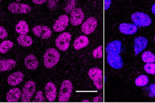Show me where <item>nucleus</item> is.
Instances as JSON below:
<instances>
[{"mask_svg":"<svg viewBox=\"0 0 155 103\" xmlns=\"http://www.w3.org/2000/svg\"><path fill=\"white\" fill-rule=\"evenodd\" d=\"M24 78V75L21 72H15L8 76L7 83L10 86H16L23 81Z\"/></svg>","mask_w":155,"mask_h":103,"instance_id":"obj_16","label":"nucleus"},{"mask_svg":"<svg viewBox=\"0 0 155 103\" xmlns=\"http://www.w3.org/2000/svg\"><path fill=\"white\" fill-rule=\"evenodd\" d=\"M16 1L17 2H19V1H21V0H16Z\"/></svg>","mask_w":155,"mask_h":103,"instance_id":"obj_39","label":"nucleus"},{"mask_svg":"<svg viewBox=\"0 0 155 103\" xmlns=\"http://www.w3.org/2000/svg\"><path fill=\"white\" fill-rule=\"evenodd\" d=\"M104 3H105V5H104L105 8H104V9L105 10H108L110 8V7L111 5V0H105Z\"/></svg>","mask_w":155,"mask_h":103,"instance_id":"obj_34","label":"nucleus"},{"mask_svg":"<svg viewBox=\"0 0 155 103\" xmlns=\"http://www.w3.org/2000/svg\"><path fill=\"white\" fill-rule=\"evenodd\" d=\"M97 25V20L93 17H90L82 23L81 26L82 32L87 35L90 34L95 30Z\"/></svg>","mask_w":155,"mask_h":103,"instance_id":"obj_11","label":"nucleus"},{"mask_svg":"<svg viewBox=\"0 0 155 103\" xmlns=\"http://www.w3.org/2000/svg\"><path fill=\"white\" fill-rule=\"evenodd\" d=\"M59 0H47V7L50 10L54 9L58 4Z\"/></svg>","mask_w":155,"mask_h":103,"instance_id":"obj_31","label":"nucleus"},{"mask_svg":"<svg viewBox=\"0 0 155 103\" xmlns=\"http://www.w3.org/2000/svg\"><path fill=\"white\" fill-rule=\"evenodd\" d=\"M17 42L22 46L28 47L33 44V39L29 36L26 34H21L17 37Z\"/></svg>","mask_w":155,"mask_h":103,"instance_id":"obj_22","label":"nucleus"},{"mask_svg":"<svg viewBox=\"0 0 155 103\" xmlns=\"http://www.w3.org/2000/svg\"><path fill=\"white\" fill-rule=\"evenodd\" d=\"M88 75L93 81V84L98 90L102 89V71L98 67H93L89 69Z\"/></svg>","mask_w":155,"mask_h":103,"instance_id":"obj_6","label":"nucleus"},{"mask_svg":"<svg viewBox=\"0 0 155 103\" xmlns=\"http://www.w3.org/2000/svg\"><path fill=\"white\" fill-rule=\"evenodd\" d=\"M45 94L47 100L50 102L55 101L57 96V89L53 82H48L45 86Z\"/></svg>","mask_w":155,"mask_h":103,"instance_id":"obj_13","label":"nucleus"},{"mask_svg":"<svg viewBox=\"0 0 155 103\" xmlns=\"http://www.w3.org/2000/svg\"><path fill=\"white\" fill-rule=\"evenodd\" d=\"M150 92L149 93V95L151 97H154L155 96V84H152L150 86Z\"/></svg>","mask_w":155,"mask_h":103,"instance_id":"obj_33","label":"nucleus"},{"mask_svg":"<svg viewBox=\"0 0 155 103\" xmlns=\"http://www.w3.org/2000/svg\"><path fill=\"white\" fill-rule=\"evenodd\" d=\"M71 39V34L68 32H64L59 34L56 39L55 45L59 50L65 51L69 48Z\"/></svg>","mask_w":155,"mask_h":103,"instance_id":"obj_5","label":"nucleus"},{"mask_svg":"<svg viewBox=\"0 0 155 103\" xmlns=\"http://www.w3.org/2000/svg\"><path fill=\"white\" fill-rule=\"evenodd\" d=\"M24 65L27 69L35 70L39 66V61L37 57L33 54H29L24 58Z\"/></svg>","mask_w":155,"mask_h":103,"instance_id":"obj_15","label":"nucleus"},{"mask_svg":"<svg viewBox=\"0 0 155 103\" xmlns=\"http://www.w3.org/2000/svg\"><path fill=\"white\" fill-rule=\"evenodd\" d=\"M76 6V0H65L64 10L67 13H70Z\"/></svg>","mask_w":155,"mask_h":103,"instance_id":"obj_27","label":"nucleus"},{"mask_svg":"<svg viewBox=\"0 0 155 103\" xmlns=\"http://www.w3.org/2000/svg\"><path fill=\"white\" fill-rule=\"evenodd\" d=\"M142 61L146 63H154L155 61V55L151 51H147L143 52L141 56Z\"/></svg>","mask_w":155,"mask_h":103,"instance_id":"obj_25","label":"nucleus"},{"mask_svg":"<svg viewBox=\"0 0 155 103\" xmlns=\"http://www.w3.org/2000/svg\"><path fill=\"white\" fill-rule=\"evenodd\" d=\"M7 36L8 33L6 29L2 26H0V39H5Z\"/></svg>","mask_w":155,"mask_h":103,"instance_id":"obj_32","label":"nucleus"},{"mask_svg":"<svg viewBox=\"0 0 155 103\" xmlns=\"http://www.w3.org/2000/svg\"><path fill=\"white\" fill-rule=\"evenodd\" d=\"M119 30L120 33L126 35H132L137 31V27L133 23H122L119 25Z\"/></svg>","mask_w":155,"mask_h":103,"instance_id":"obj_19","label":"nucleus"},{"mask_svg":"<svg viewBox=\"0 0 155 103\" xmlns=\"http://www.w3.org/2000/svg\"><path fill=\"white\" fill-rule=\"evenodd\" d=\"M1 0H0V2H1Z\"/></svg>","mask_w":155,"mask_h":103,"instance_id":"obj_41","label":"nucleus"},{"mask_svg":"<svg viewBox=\"0 0 155 103\" xmlns=\"http://www.w3.org/2000/svg\"><path fill=\"white\" fill-rule=\"evenodd\" d=\"M82 102H90L88 100H87V99H84V100H83L82 101Z\"/></svg>","mask_w":155,"mask_h":103,"instance_id":"obj_38","label":"nucleus"},{"mask_svg":"<svg viewBox=\"0 0 155 103\" xmlns=\"http://www.w3.org/2000/svg\"><path fill=\"white\" fill-rule=\"evenodd\" d=\"M16 62L13 59L3 58L0 60V72L9 71L16 66Z\"/></svg>","mask_w":155,"mask_h":103,"instance_id":"obj_20","label":"nucleus"},{"mask_svg":"<svg viewBox=\"0 0 155 103\" xmlns=\"http://www.w3.org/2000/svg\"><path fill=\"white\" fill-rule=\"evenodd\" d=\"M14 43L8 40H5L2 42L0 44V52L1 54H5L8 52L13 46Z\"/></svg>","mask_w":155,"mask_h":103,"instance_id":"obj_24","label":"nucleus"},{"mask_svg":"<svg viewBox=\"0 0 155 103\" xmlns=\"http://www.w3.org/2000/svg\"><path fill=\"white\" fill-rule=\"evenodd\" d=\"M47 0H33V2L37 5H42L47 2Z\"/></svg>","mask_w":155,"mask_h":103,"instance_id":"obj_35","label":"nucleus"},{"mask_svg":"<svg viewBox=\"0 0 155 103\" xmlns=\"http://www.w3.org/2000/svg\"><path fill=\"white\" fill-rule=\"evenodd\" d=\"M60 54L54 48L47 49L43 55L44 64L45 67L51 69L59 61Z\"/></svg>","mask_w":155,"mask_h":103,"instance_id":"obj_1","label":"nucleus"},{"mask_svg":"<svg viewBox=\"0 0 155 103\" xmlns=\"http://www.w3.org/2000/svg\"><path fill=\"white\" fill-rule=\"evenodd\" d=\"M154 42H155V37H154Z\"/></svg>","mask_w":155,"mask_h":103,"instance_id":"obj_40","label":"nucleus"},{"mask_svg":"<svg viewBox=\"0 0 155 103\" xmlns=\"http://www.w3.org/2000/svg\"><path fill=\"white\" fill-rule=\"evenodd\" d=\"M122 43L119 40H115L110 42L105 48L107 54H120L121 52Z\"/></svg>","mask_w":155,"mask_h":103,"instance_id":"obj_18","label":"nucleus"},{"mask_svg":"<svg viewBox=\"0 0 155 103\" xmlns=\"http://www.w3.org/2000/svg\"><path fill=\"white\" fill-rule=\"evenodd\" d=\"M32 31L36 36L42 39H47L50 38L52 34V31L46 25H35L32 28Z\"/></svg>","mask_w":155,"mask_h":103,"instance_id":"obj_8","label":"nucleus"},{"mask_svg":"<svg viewBox=\"0 0 155 103\" xmlns=\"http://www.w3.org/2000/svg\"><path fill=\"white\" fill-rule=\"evenodd\" d=\"M36 91V83L28 81L25 83L21 91V101L22 102H29L33 97Z\"/></svg>","mask_w":155,"mask_h":103,"instance_id":"obj_3","label":"nucleus"},{"mask_svg":"<svg viewBox=\"0 0 155 103\" xmlns=\"http://www.w3.org/2000/svg\"><path fill=\"white\" fill-rule=\"evenodd\" d=\"M143 69L147 73L151 75H155V63H146L143 66Z\"/></svg>","mask_w":155,"mask_h":103,"instance_id":"obj_28","label":"nucleus"},{"mask_svg":"<svg viewBox=\"0 0 155 103\" xmlns=\"http://www.w3.org/2000/svg\"><path fill=\"white\" fill-rule=\"evenodd\" d=\"M93 102H102V98L101 96H96L95 98H93Z\"/></svg>","mask_w":155,"mask_h":103,"instance_id":"obj_36","label":"nucleus"},{"mask_svg":"<svg viewBox=\"0 0 155 103\" xmlns=\"http://www.w3.org/2000/svg\"><path fill=\"white\" fill-rule=\"evenodd\" d=\"M15 30L19 34H27L29 31V27L25 20H19L15 25Z\"/></svg>","mask_w":155,"mask_h":103,"instance_id":"obj_23","label":"nucleus"},{"mask_svg":"<svg viewBox=\"0 0 155 103\" xmlns=\"http://www.w3.org/2000/svg\"><path fill=\"white\" fill-rule=\"evenodd\" d=\"M33 102H45V98L43 95V93L41 90L38 91L36 93L35 98L33 101Z\"/></svg>","mask_w":155,"mask_h":103,"instance_id":"obj_29","label":"nucleus"},{"mask_svg":"<svg viewBox=\"0 0 155 103\" xmlns=\"http://www.w3.org/2000/svg\"><path fill=\"white\" fill-rule=\"evenodd\" d=\"M131 19L134 24L139 27H148L152 22L150 16L143 12H135L133 13Z\"/></svg>","mask_w":155,"mask_h":103,"instance_id":"obj_4","label":"nucleus"},{"mask_svg":"<svg viewBox=\"0 0 155 103\" xmlns=\"http://www.w3.org/2000/svg\"><path fill=\"white\" fill-rule=\"evenodd\" d=\"M21 90L18 87L11 89L6 94V100L8 102H16L21 98Z\"/></svg>","mask_w":155,"mask_h":103,"instance_id":"obj_17","label":"nucleus"},{"mask_svg":"<svg viewBox=\"0 0 155 103\" xmlns=\"http://www.w3.org/2000/svg\"><path fill=\"white\" fill-rule=\"evenodd\" d=\"M88 44H89V40L88 37L85 36L81 35L74 40L73 46L76 50H80L86 47Z\"/></svg>","mask_w":155,"mask_h":103,"instance_id":"obj_21","label":"nucleus"},{"mask_svg":"<svg viewBox=\"0 0 155 103\" xmlns=\"http://www.w3.org/2000/svg\"><path fill=\"white\" fill-rule=\"evenodd\" d=\"M149 78L146 75H140L135 80V84L139 87H143L148 84Z\"/></svg>","mask_w":155,"mask_h":103,"instance_id":"obj_26","label":"nucleus"},{"mask_svg":"<svg viewBox=\"0 0 155 103\" xmlns=\"http://www.w3.org/2000/svg\"><path fill=\"white\" fill-rule=\"evenodd\" d=\"M93 56L95 58H101L102 57V46L101 45L94 49L93 51Z\"/></svg>","mask_w":155,"mask_h":103,"instance_id":"obj_30","label":"nucleus"},{"mask_svg":"<svg viewBox=\"0 0 155 103\" xmlns=\"http://www.w3.org/2000/svg\"><path fill=\"white\" fill-rule=\"evenodd\" d=\"M151 11L152 13L155 15V4H154L151 7Z\"/></svg>","mask_w":155,"mask_h":103,"instance_id":"obj_37","label":"nucleus"},{"mask_svg":"<svg viewBox=\"0 0 155 103\" xmlns=\"http://www.w3.org/2000/svg\"><path fill=\"white\" fill-rule=\"evenodd\" d=\"M107 61L111 67L116 69H120L124 66L122 58L119 54H108Z\"/></svg>","mask_w":155,"mask_h":103,"instance_id":"obj_10","label":"nucleus"},{"mask_svg":"<svg viewBox=\"0 0 155 103\" xmlns=\"http://www.w3.org/2000/svg\"><path fill=\"white\" fill-rule=\"evenodd\" d=\"M69 18L67 15L62 14L54 22L53 25V29L55 32L63 31L68 25Z\"/></svg>","mask_w":155,"mask_h":103,"instance_id":"obj_12","label":"nucleus"},{"mask_svg":"<svg viewBox=\"0 0 155 103\" xmlns=\"http://www.w3.org/2000/svg\"><path fill=\"white\" fill-rule=\"evenodd\" d=\"M72 91V83L68 80H65L63 81L61 84L58 95V101L60 102H68L71 95Z\"/></svg>","mask_w":155,"mask_h":103,"instance_id":"obj_2","label":"nucleus"},{"mask_svg":"<svg viewBox=\"0 0 155 103\" xmlns=\"http://www.w3.org/2000/svg\"><path fill=\"white\" fill-rule=\"evenodd\" d=\"M84 13L81 8H75L70 12L69 20L73 26H78L81 24L84 20Z\"/></svg>","mask_w":155,"mask_h":103,"instance_id":"obj_9","label":"nucleus"},{"mask_svg":"<svg viewBox=\"0 0 155 103\" xmlns=\"http://www.w3.org/2000/svg\"><path fill=\"white\" fill-rule=\"evenodd\" d=\"M10 12L15 14H27L31 10L30 5L20 2H12L8 5Z\"/></svg>","mask_w":155,"mask_h":103,"instance_id":"obj_7","label":"nucleus"},{"mask_svg":"<svg viewBox=\"0 0 155 103\" xmlns=\"http://www.w3.org/2000/svg\"><path fill=\"white\" fill-rule=\"evenodd\" d=\"M148 43V39L146 37L142 36L136 37L134 39V51L135 55H137L142 52L147 46Z\"/></svg>","mask_w":155,"mask_h":103,"instance_id":"obj_14","label":"nucleus"}]
</instances>
